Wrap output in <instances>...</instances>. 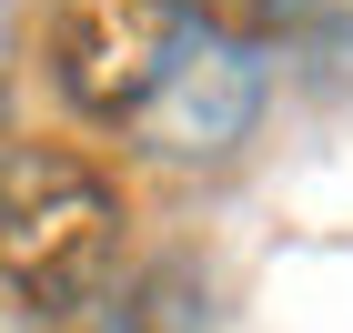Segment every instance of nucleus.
<instances>
[{
  "label": "nucleus",
  "instance_id": "nucleus-1",
  "mask_svg": "<svg viewBox=\"0 0 353 333\" xmlns=\"http://www.w3.org/2000/svg\"><path fill=\"white\" fill-rule=\"evenodd\" d=\"M121 273V192L61 141H0V283L30 313H81Z\"/></svg>",
  "mask_w": 353,
  "mask_h": 333
},
{
  "label": "nucleus",
  "instance_id": "nucleus-2",
  "mask_svg": "<svg viewBox=\"0 0 353 333\" xmlns=\"http://www.w3.org/2000/svg\"><path fill=\"white\" fill-rule=\"evenodd\" d=\"M192 0H51V81L81 121L132 132L192 41Z\"/></svg>",
  "mask_w": 353,
  "mask_h": 333
},
{
  "label": "nucleus",
  "instance_id": "nucleus-3",
  "mask_svg": "<svg viewBox=\"0 0 353 333\" xmlns=\"http://www.w3.org/2000/svg\"><path fill=\"white\" fill-rule=\"evenodd\" d=\"M252 111H263V61H252V41L192 30L182 61H172V81L141 101L132 141L152 162H222V152L252 132Z\"/></svg>",
  "mask_w": 353,
  "mask_h": 333
},
{
  "label": "nucleus",
  "instance_id": "nucleus-4",
  "mask_svg": "<svg viewBox=\"0 0 353 333\" xmlns=\"http://www.w3.org/2000/svg\"><path fill=\"white\" fill-rule=\"evenodd\" d=\"M202 10H212V21L232 30V41H252V30H293L303 10H313V0H202Z\"/></svg>",
  "mask_w": 353,
  "mask_h": 333
}]
</instances>
